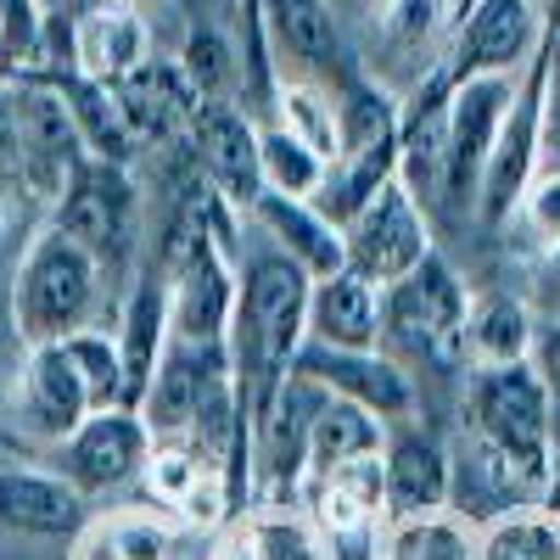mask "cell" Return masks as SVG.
Returning a JSON list of instances; mask_svg holds the SVG:
<instances>
[{"label":"cell","instance_id":"19","mask_svg":"<svg viewBox=\"0 0 560 560\" xmlns=\"http://www.w3.org/2000/svg\"><path fill=\"white\" fill-rule=\"evenodd\" d=\"M113 342H118V359H124V387H129V409H135L140 387L152 382V370L168 348V280H163L158 264H147L129 280L118 319H113Z\"/></svg>","mask_w":560,"mask_h":560},{"label":"cell","instance_id":"24","mask_svg":"<svg viewBox=\"0 0 560 560\" xmlns=\"http://www.w3.org/2000/svg\"><path fill=\"white\" fill-rule=\"evenodd\" d=\"M68 23H73V73L79 79L113 84L152 57V34L129 7H90V12H73Z\"/></svg>","mask_w":560,"mask_h":560},{"label":"cell","instance_id":"4","mask_svg":"<svg viewBox=\"0 0 560 560\" xmlns=\"http://www.w3.org/2000/svg\"><path fill=\"white\" fill-rule=\"evenodd\" d=\"M527 73V68H522ZM522 73H471L448 79V129H443V208L448 213H477V185L493 158L499 124L510 113Z\"/></svg>","mask_w":560,"mask_h":560},{"label":"cell","instance_id":"13","mask_svg":"<svg viewBox=\"0 0 560 560\" xmlns=\"http://www.w3.org/2000/svg\"><path fill=\"white\" fill-rule=\"evenodd\" d=\"M179 140H185V152H191V168L236 213H247L258 202L264 174H258V124H253V113H242L236 102H197Z\"/></svg>","mask_w":560,"mask_h":560},{"label":"cell","instance_id":"18","mask_svg":"<svg viewBox=\"0 0 560 560\" xmlns=\"http://www.w3.org/2000/svg\"><path fill=\"white\" fill-rule=\"evenodd\" d=\"M107 90H113L118 118H124L129 135H135V147H168V140H179V135H185V118H191V107H197L185 73H179L174 62H158V57H147L140 68H129V73L113 79Z\"/></svg>","mask_w":560,"mask_h":560},{"label":"cell","instance_id":"16","mask_svg":"<svg viewBox=\"0 0 560 560\" xmlns=\"http://www.w3.org/2000/svg\"><path fill=\"white\" fill-rule=\"evenodd\" d=\"M382 510L387 522L443 516L448 510V443L415 427H387L382 443Z\"/></svg>","mask_w":560,"mask_h":560},{"label":"cell","instance_id":"5","mask_svg":"<svg viewBox=\"0 0 560 560\" xmlns=\"http://www.w3.org/2000/svg\"><path fill=\"white\" fill-rule=\"evenodd\" d=\"M62 236H73L102 269L124 264L135 253V230H140V191L124 163H96L84 158L73 179L62 185V197L51 202V219Z\"/></svg>","mask_w":560,"mask_h":560},{"label":"cell","instance_id":"36","mask_svg":"<svg viewBox=\"0 0 560 560\" xmlns=\"http://www.w3.org/2000/svg\"><path fill=\"white\" fill-rule=\"evenodd\" d=\"M527 364H533V376L544 382L549 404L560 409V319H538V325H533V348H527Z\"/></svg>","mask_w":560,"mask_h":560},{"label":"cell","instance_id":"21","mask_svg":"<svg viewBox=\"0 0 560 560\" xmlns=\"http://www.w3.org/2000/svg\"><path fill=\"white\" fill-rule=\"evenodd\" d=\"M308 342L319 348H382V287L337 269L308 287Z\"/></svg>","mask_w":560,"mask_h":560},{"label":"cell","instance_id":"9","mask_svg":"<svg viewBox=\"0 0 560 560\" xmlns=\"http://www.w3.org/2000/svg\"><path fill=\"white\" fill-rule=\"evenodd\" d=\"M544 168V79H538V57L527 62L516 96H510V113L499 124L493 158L482 168L477 185V219L482 224H510L516 219V202L533 185V174Z\"/></svg>","mask_w":560,"mask_h":560},{"label":"cell","instance_id":"2","mask_svg":"<svg viewBox=\"0 0 560 560\" xmlns=\"http://www.w3.org/2000/svg\"><path fill=\"white\" fill-rule=\"evenodd\" d=\"M465 319H471V292L443 253H427V264L382 287V348H404L438 370H454L465 364Z\"/></svg>","mask_w":560,"mask_h":560},{"label":"cell","instance_id":"3","mask_svg":"<svg viewBox=\"0 0 560 560\" xmlns=\"http://www.w3.org/2000/svg\"><path fill=\"white\" fill-rule=\"evenodd\" d=\"M549 427H555V404L527 359L471 370V382H465V432L504 448L538 488L549 477Z\"/></svg>","mask_w":560,"mask_h":560},{"label":"cell","instance_id":"38","mask_svg":"<svg viewBox=\"0 0 560 560\" xmlns=\"http://www.w3.org/2000/svg\"><path fill=\"white\" fill-rule=\"evenodd\" d=\"M538 275L549 280V287H560V247H549V253H544V264H538Z\"/></svg>","mask_w":560,"mask_h":560},{"label":"cell","instance_id":"35","mask_svg":"<svg viewBox=\"0 0 560 560\" xmlns=\"http://www.w3.org/2000/svg\"><path fill=\"white\" fill-rule=\"evenodd\" d=\"M538 79H544V158H560V28L544 34Z\"/></svg>","mask_w":560,"mask_h":560},{"label":"cell","instance_id":"25","mask_svg":"<svg viewBox=\"0 0 560 560\" xmlns=\"http://www.w3.org/2000/svg\"><path fill=\"white\" fill-rule=\"evenodd\" d=\"M382 443H387V420H376L359 404L325 398L319 415H314V432H308V477L314 471H337V465H353V459H376Z\"/></svg>","mask_w":560,"mask_h":560},{"label":"cell","instance_id":"27","mask_svg":"<svg viewBox=\"0 0 560 560\" xmlns=\"http://www.w3.org/2000/svg\"><path fill=\"white\" fill-rule=\"evenodd\" d=\"M57 348H62V359L73 364V376H79V387H84V398H90V415H96V409H118V404L129 409L124 359H118L113 331H102V325H84V331L62 337Z\"/></svg>","mask_w":560,"mask_h":560},{"label":"cell","instance_id":"10","mask_svg":"<svg viewBox=\"0 0 560 560\" xmlns=\"http://www.w3.org/2000/svg\"><path fill=\"white\" fill-rule=\"evenodd\" d=\"M292 370L303 382H314L325 398H342V404H359L370 409L387 427H404L415 415V382L409 370L387 353V348H319V342H303Z\"/></svg>","mask_w":560,"mask_h":560},{"label":"cell","instance_id":"29","mask_svg":"<svg viewBox=\"0 0 560 560\" xmlns=\"http://www.w3.org/2000/svg\"><path fill=\"white\" fill-rule=\"evenodd\" d=\"M477 560H560V516H549L544 504L510 510L477 527Z\"/></svg>","mask_w":560,"mask_h":560},{"label":"cell","instance_id":"32","mask_svg":"<svg viewBox=\"0 0 560 560\" xmlns=\"http://www.w3.org/2000/svg\"><path fill=\"white\" fill-rule=\"evenodd\" d=\"M280 129H292L303 147H314L325 163H331V152H337V113H331V96H319L314 84H303V79L280 84Z\"/></svg>","mask_w":560,"mask_h":560},{"label":"cell","instance_id":"7","mask_svg":"<svg viewBox=\"0 0 560 560\" xmlns=\"http://www.w3.org/2000/svg\"><path fill=\"white\" fill-rule=\"evenodd\" d=\"M147 454H152V438H147L135 409H124V404L96 409V415H84V427L73 438L57 443V477L84 504H96V499L135 488L140 471H147Z\"/></svg>","mask_w":560,"mask_h":560},{"label":"cell","instance_id":"1","mask_svg":"<svg viewBox=\"0 0 560 560\" xmlns=\"http://www.w3.org/2000/svg\"><path fill=\"white\" fill-rule=\"evenodd\" d=\"M107 269L90 258L57 224H39L12 275V331L23 348L62 342L84 325H96Z\"/></svg>","mask_w":560,"mask_h":560},{"label":"cell","instance_id":"15","mask_svg":"<svg viewBox=\"0 0 560 560\" xmlns=\"http://www.w3.org/2000/svg\"><path fill=\"white\" fill-rule=\"evenodd\" d=\"M208 560H337L303 504H242L219 522Z\"/></svg>","mask_w":560,"mask_h":560},{"label":"cell","instance_id":"11","mask_svg":"<svg viewBox=\"0 0 560 560\" xmlns=\"http://www.w3.org/2000/svg\"><path fill=\"white\" fill-rule=\"evenodd\" d=\"M230 382H236L230 353L168 342L158 370H152V382L140 387V398H135V415H140V427H147L152 443H185L191 427H197V415L208 409V398L224 393Z\"/></svg>","mask_w":560,"mask_h":560},{"label":"cell","instance_id":"39","mask_svg":"<svg viewBox=\"0 0 560 560\" xmlns=\"http://www.w3.org/2000/svg\"><path fill=\"white\" fill-rule=\"evenodd\" d=\"M533 7L544 12V23H549V28H560V0H533Z\"/></svg>","mask_w":560,"mask_h":560},{"label":"cell","instance_id":"31","mask_svg":"<svg viewBox=\"0 0 560 560\" xmlns=\"http://www.w3.org/2000/svg\"><path fill=\"white\" fill-rule=\"evenodd\" d=\"M387 560H477V527L459 516H415L387 522Z\"/></svg>","mask_w":560,"mask_h":560},{"label":"cell","instance_id":"30","mask_svg":"<svg viewBox=\"0 0 560 560\" xmlns=\"http://www.w3.org/2000/svg\"><path fill=\"white\" fill-rule=\"evenodd\" d=\"M174 68L185 73V84H191V96H197V102H236V90H242L236 45H230L219 28H208V23H197L191 34H185Z\"/></svg>","mask_w":560,"mask_h":560},{"label":"cell","instance_id":"20","mask_svg":"<svg viewBox=\"0 0 560 560\" xmlns=\"http://www.w3.org/2000/svg\"><path fill=\"white\" fill-rule=\"evenodd\" d=\"M253 213V224L269 236V253H280V258H292L308 280H319V275H337V269H348V258H342V230L325 219L314 202H298V197H275V191H258V202L247 208Z\"/></svg>","mask_w":560,"mask_h":560},{"label":"cell","instance_id":"26","mask_svg":"<svg viewBox=\"0 0 560 560\" xmlns=\"http://www.w3.org/2000/svg\"><path fill=\"white\" fill-rule=\"evenodd\" d=\"M533 308L516 298H488L471 303V319H465V364H522L533 348Z\"/></svg>","mask_w":560,"mask_h":560},{"label":"cell","instance_id":"6","mask_svg":"<svg viewBox=\"0 0 560 560\" xmlns=\"http://www.w3.org/2000/svg\"><path fill=\"white\" fill-rule=\"evenodd\" d=\"M438 253L432 224L420 213V202L404 191V179H387L348 224H342V258L353 275H364L370 287H393L415 264H427Z\"/></svg>","mask_w":560,"mask_h":560},{"label":"cell","instance_id":"41","mask_svg":"<svg viewBox=\"0 0 560 560\" xmlns=\"http://www.w3.org/2000/svg\"><path fill=\"white\" fill-rule=\"evenodd\" d=\"M0 219H7V208H0Z\"/></svg>","mask_w":560,"mask_h":560},{"label":"cell","instance_id":"17","mask_svg":"<svg viewBox=\"0 0 560 560\" xmlns=\"http://www.w3.org/2000/svg\"><path fill=\"white\" fill-rule=\"evenodd\" d=\"M12 404H18L23 432L39 438V443H62V438H73V432L84 427V415H90V398H84V387H79V376H73V364L62 359L57 342L23 348Z\"/></svg>","mask_w":560,"mask_h":560},{"label":"cell","instance_id":"12","mask_svg":"<svg viewBox=\"0 0 560 560\" xmlns=\"http://www.w3.org/2000/svg\"><path fill=\"white\" fill-rule=\"evenodd\" d=\"M544 12L533 0H465L448 45V79L471 73H522L544 51Z\"/></svg>","mask_w":560,"mask_h":560},{"label":"cell","instance_id":"40","mask_svg":"<svg viewBox=\"0 0 560 560\" xmlns=\"http://www.w3.org/2000/svg\"><path fill=\"white\" fill-rule=\"evenodd\" d=\"M39 7H45V12H68V7H73V0H39Z\"/></svg>","mask_w":560,"mask_h":560},{"label":"cell","instance_id":"37","mask_svg":"<svg viewBox=\"0 0 560 560\" xmlns=\"http://www.w3.org/2000/svg\"><path fill=\"white\" fill-rule=\"evenodd\" d=\"M544 510L560 516V409H555V427H549V477H544Z\"/></svg>","mask_w":560,"mask_h":560},{"label":"cell","instance_id":"28","mask_svg":"<svg viewBox=\"0 0 560 560\" xmlns=\"http://www.w3.org/2000/svg\"><path fill=\"white\" fill-rule=\"evenodd\" d=\"M258 174H264V191L314 202L319 179H325V158L314 147H303L292 129L269 124V129H258Z\"/></svg>","mask_w":560,"mask_h":560},{"label":"cell","instance_id":"22","mask_svg":"<svg viewBox=\"0 0 560 560\" xmlns=\"http://www.w3.org/2000/svg\"><path fill=\"white\" fill-rule=\"evenodd\" d=\"M0 527L23 538H79L90 504L57 471H0Z\"/></svg>","mask_w":560,"mask_h":560},{"label":"cell","instance_id":"33","mask_svg":"<svg viewBox=\"0 0 560 560\" xmlns=\"http://www.w3.org/2000/svg\"><path fill=\"white\" fill-rule=\"evenodd\" d=\"M516 213H522V224H527V236L538 242V253L560 247V163L533 174V185L522 191Z\"/></svg>","mask_w":560,"mask_h":560},{"label":"cell","instance_id":"34","mask_svg":"<svg viewBox=\"0 0 560 560\" xmlns=\"http://www.w3.org/2000/svg\"><path fill=\"white\" fill-rule=\"evenodd\" d=\"M23 197V140H18V90L0 79V208H18Z\"/></svg>","mask_w":560,"mask_h":560},{"label":"cell","instance_id":"8","mask_svg":"<svg viewBox=\"0 0 560 560\" xmlns=\"http://www.w3.org/2000/svg\"><path fill=\"white\" fill-rule=\"evenodd\" d=\"M18 90V140H23V197L51 208L84 163L79 129L57 79H12Z\"/></svg>","mask_w":560,"mask_h":560},{"label":"cell","instance_id":"23","mask_svg":"<svg viewBox=\"0 0 560 560\" xmlns=\"http://www.w3.org/2000/svg\"><path fill=\"white\" fill-rule=\"evenodd\" d=\"M258 28L287 73H331V62L342 57V28L325 0H258Z\"/></svg>","mask_w":560,"mask_h":560},{"label":"cell","instance_id":"14","mask_svg":"<svg viewBox=\"0 0 560 560\" xmlns=\"http://www.w3.org/2000/svg\"><path fill=\"white\" fill-rule=\"evenodd\" d=\"M533 504H544V488L504 448H493L477 432H459L448 443V516H459L465 527H488Z\"/></svg>","mask_w":560,"mask_h":560}]
</instances>
